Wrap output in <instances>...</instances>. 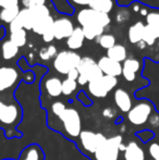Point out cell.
<instances>
[{
  "mask_svg": "<svg viewBox=\"0 0 159 160\" xmlns=\"http://www.w3.org/2000/svg\"><path fill=\"white\" fill-rule=\"evenodd\" d=\"M35 72V71H34ZM37 74L33 84L22 82L14 92V97L23 108V120L17 127L26 144H37L45 155L44 160H91L81 152L77 143L48 125V112L42 107L40 81L47 68Z\"/></svg>",
  "mask_w": 159,
  "mask_h": 160,
  "instance_id": "6da1fadb",
  "label": "cell"
},
{
  "mask_svg": "<svg viewBox=\"0 0 159 160\" xmlns=\"http://www.w3.org/2000/svg\"><path fill=\"white\" fill-rule=\"evenodd\" d=\"M23 120V108L15 99L14 94H2L0 97V128L8 138L22 137L17 127Z\"/></svg>",
  "mask_w": 159,
  "mask_h": 160,
  "instance_id": "7a4b0ae2",
  "label": "cell"
},
{
  "mask_svg": "<svg viewBox=\"0 0 159 160\" xmlns=\"http://www.w3.org/2000/svg\"><path fill=\"white\" fill-rule=\"evenodd\" d=\"M25 72L19 67L1 65L0 67V95L14 94L17 88L24 81Z\"/></svg>",
  "mask_w": 159,
  "mask_h": 160,
  "instance_id": "3957f363",
  "label": "cell"
},
{
  "mask_svg": "<svg viewBox=\"0 0 159 160\" xmlns=\"http://www.w3.org/2000/svg\"><path fill=\"white\" fill-rule=\"evenodd\" d=\"M59 120L63 125L64 136L75 142L82 132V119L80 112L75 108H67L62 116L59 117Z\"/></svg>",
  "mask_w": 159,
  "mask_h": 160,
  "instance_id": "277c9868",
  "label": "cell"
},
{
  "mask_svg": "<svg viewBox=\"0 0 159 160\" xmlns=\"http://www.w3.org/2000/svg\"><path fill=\"white\" fill-rule=\"evenodd\" d=\"M124 148L122 136L115 135L106 138V141L94 154V157L95 160H118L120 152H124Z\"/></svg>",
  "mask_w": 159,
  "mask_h": 160,
  "instance_id": "5b68a950",
  "label": "cell"
},
{
  "mask_svg": "<svg viewBox=\"0 0 159 160\" xmlns=\"http://www.w3.org/2000/svg\"><path fill=\"white\" fill-rule=\"evenodd\" d=\"M27 146L23 137L8 138L4 132L0 128V160L14 159L17 160L22 149Z\"/></svg>",
  "mask_w": 159,
  "mask_h": 160,
  "instance_id": "8992f818",
  "label": "cell"
},
{
  "mask_svg": "<svg viewBox=\"0 0 159 160\" xmlns=\"http://www.w3.org/2000/svg\"><path fill=\"white\" fill-rule=\"evenodd\" d=\"M106 138L107 137L102 133L85 130L81 132L77 142L75 143L81 149V152L89 157V155H94L97 152V149L106 141Z\"/></svg>",
  "mask_w": 159,
  "mask_h": 160,
  "instance_id": "52a82bcc",
  "label": "cell"
},
{
  "mask_svg": "<svg viewBox=\"0 0 159 160\" xmlns=\"http://www.w3.org/2000/svg\"><path fill=\"white\" fill-rule=\"evenodd\" d=\"M77 69L80 74L77 78V84L81 86L87 85L89 82L97 80L104 75L97 62L91 57H82Z\"/></svg>",
  "mask_w": 159,
  "mask_h": 160,
  "instance_id": "ba28073f",
  "label": "cell"
},
{
  "mask_svg": "<svg viewBox=\"0 0 159 160\" xmlns=\"http://www.w3.org/2000/svg\"><path fill=\"white\" fill-rule=\"evenodd\" d=\"M82 57L72 50H62L58 52L53 59V69L61 75H66L72 70L77 69Z\"/></svg>",
  "mask_w": 159,
  "mask_h": 160,
  "instance_id": "9c48e42d",
  "label": "cell"
},
{
  "mask_svg": "<svg viewBox=\"0 0 159 160\" xmlns=\"http://www.w3.org/2000/svg\"><path fill=\"white\" fill-rule=\"evenodd\" d=\"M77 21L81 28L86 25H100L106 28L110 25L111 18L109 14L97 12L91 8H83L77 13Z\"/></svg>",
  "mask_w": 159,
  "mask_h": 160,
  "instance_id": "30bf717a",
  "label": "cell"
},
{
  "mask_svg": "<svg viewBox=\"0 0 159 160\" xmlns=\"http://www.w3.org/2000/svg\"><path fill=\"white\" fill-rule=\"evenodd\" d=\"M118 85V78L102 75L87 84V91L95 98H105Z\"/></svg>",
  "mask_w": 159,
  "mask_h": 160,
  "instance_id": "8fae6325",
  "label": "cell"
},
{
  "mask_svg": "<svg viewBox=\"0 0 159 160\" xmlns=\"http://www.w3.org/2000/svg\"><path fill=\"white\" fill-rule=\"evenodd\" d=\"M153 112V105L148 100H141L127 112V120L131 124L140 127L149 120Z\"/></svg>",
  "mask_w": 159,
  "mask_h": 160,
  "instance_id": "7c38bea8",
  "label": "cell"
},
{
  "mask_svg": "<svg viewBox=\"0 0 159 160\" xmlns=\"http://www.w3.org/2000/svg\"><path fill=\"white\" fill-rule=\"evenodd\" d=\"M75 26L72 20L69 17L58 18L53 22V33H55V39L62 40L67 39L74 31Z\"/></svg>",
  "mask_w": 159,
  "mask_h": 160,
  "instance_id": "4fadbf2b",
  "label": "cell"
},
{
  "mask_svg": "<svg viewBox=\"0 0 159 160\" xmlns=\"http://www.w3.org/2000/svg\"><path fill=\"white\" fill-rule=\"evenodd\" d=\"M32 28H33L32 14H31V10L27 8L21 9L17 19L11 24H9V31H10V33L17 30H25L27 32V31H32Z\"/></svg>",
  "mask_w": 159,
  "mask_h": 160,
  "instance_id": "5bb4252c",
  "label": "cell"
},
{
  "mask_svg": "<svg viewBox=\"0 0 159 160\" xmlns=\"http://www.w3.org/2000/svg\"><path fill=\"white\" fill-rule=\"evenodd\" d=\"M99 69L102 70L104 75H109V76H118L122 75V64L120 62H117L115 60L110 59L107 56L102 57L97 62Z\"/></svg>",
  "mask_w": 159,
  "mask_h": 160,
  "instance_id": "9a60e30c",
  "label": "cell"
},
{
  "mask_svg": "<svg viewBox=\"0 0 159 160\" xmlns=\"http://www.w3.org/2000/svg\"><path fill=\"white\" fill-rule=\"evenodd\" d=\"M44 87L47 95L51 98H58L62 95V81L57 76H49L40 81V88Z\"/></svg>",
  "mask_w": 159,
  "mask_h": 160,
  "instance_id": "2e32d148",
  "label": "cell"
},
{
  "mask_svg": "<svg viewBox=\"0 0 159 160\" xmlns=\"http://www.w3.org/2000/svg\"><path fill=\"white\" fill-rule=\"evenodd\" d=\"M142 69V63L135 58H127L122 63V76L127 82H134L136 74Z\"/></svg>",
  "mask_w": 159,
  "mask_h": 160,
  "instance_id": "e0dca14e",
  "label": "cell"
},
{
  "mask_svg": "<svg viewBox=\"0 0 159 160\" xmlns=\"http://www.w3.org/2000/svg\"><path fill=\"white\" fill-rule=\"evenodd\" d=\"M113 100L118 109L123 113H127L133 107L130 94L123 88H117L113 93Z\"/></svg>",
  "mask_w": 159,
  "mask_h": 160,
  "instance_id": "ac0fdd59",
  "label": "cell"
},
{
  "mask_svg": "<svg viewBox=\"0 0 159 160\" xmlns=\"http://www.w3.org/2000/svg\"><path fill=\"white\" fill-rule=\"evenodd\" d=\"M123 159L124 160H145V152L136 142L131 141L125 145L123 152Z\"/></svg>",
  "mask_w": 159,
  "mask_h": 160,
  "instance_id": "d6986e66",
  "label": "cell"
},
{
  "mask_svg": "<svg viewBox=\"0 0 159 160\" xmlns=\"http://www.w3.org/2000/svg\"><path fill=\"white\" fill-rule=\"evenodd\" d=\"M20 48L10 39L0 42V61H11L17 57Z\"/></svg>",
  "mask_w": 159,
  "mask_h": 160,
  "instance_id": "ffe728a7",
  "label": "cell"
},
{
  "mask_svg": "<svg viewBox=\"0 0 159 160\" xmlns=\"http://www.w3.org/2000/svg\"><path fill=\"white\" fill-rule=\"evenodd\" d=\"M85 42V35L81 26H77L70 36L66 39V45L69 50H79L83 47Z\"/></svg>",
  "mask_w": 159,
  "mask_h": 160,
  "instance_id": "44dd1931",
  "label": "cell"
},
{
  "mask_svg": "<svg viewBox=\"0 0 159 160\" xmlns=\"http://www.w3.org/2000/svg\"><path fill=\"white\" fill-rule=\"evenodd\" d=\"M45 155L37 144H28L22 149L17 160H44Z\"/></svg>",
  "mask_w": 159,
  "mask_h": 160,
  "instance_id": "7402d4cb",
  "label": "cell"
},
{
  "mask_svg": "<svg viewBox=\"0 0 159 160\" xmlns=\"http://www.w3.org/2000/svg\"><path fill=\"white\" fill-rule=\"evenodd\" d=\"M145 32V24L143 22L138 21L130 26L127 31V38L131 44L138 45L141 42H143V36Z\"/></svg>",
  "mask_w": 159,
  "mask_h": 160,
  "instance_id": "603a6c76",
  "label": "cell"
},
{
  "mask_svg": "<svg viewBox=\"0 0 159 160\" xmlns=\"http://www.w3.org/2000/svg\"><path fill=\"white\" fill-rule=\"evenodd\" d=\"M117 4V0H91L88 8L97 11V12L109 14Z\"/></svg>",
  "mask_w": 159,
  "mask_h": 160,
  "instance_id": "cb8c5ba5",
  "label": "cell"
},
{
  "mask_svg": "<svg viewBox=\"0 0 159 160\" xmlns=\"http://www.w3.org/2000/svg\"><path fill=\"white\" fill-rule=\"evenodd\" d=\"M146 24L145 28L149 31L157 39H159V12L157 11H151L146 15Z\"/></svg>",
  "mask_w": 159,
  "mask_h": 160,
  "instance_id": "d4e9b609",
  "label": "cell"
},
{
  "mask_svg": "<svg viewBox=\"0 0 159 160\" xmlns=\"http://www.w3.org/2000/svg\"><path fill=\"white\" fill-rule=\"evenodd\" d=\"M107 57L110 59L115 60L117 62L123 63L125 60L127 59V51L123 45L116 44L112 48H110L109 50H107Z\"/></svg>",
  "mask_w": 159,
  "mask_h": 160,
  "instance_id": "484cf974",
  "label": "cell"
},
{
  "mask_svg": "<svg viewBox=\"0 0 159 160\" xmlns=\"http://www.w3.org/2000/svg\"><path fill=\"white\" fill-rule=\"evenodd\" d=\"M53 22H55V19L52 18V15H49L47 18H44L42 20H38V21L34 22L33 24L32 31L37 35L42 36L51 26L53 25Z\"/></svg>",
  "mask_w": 159,
  "mask_h": 160,
  "instance_id": "4316f807",
  "label": "cell"
},
{
  "mask_svg": "<svg viewBox=\"0 0 159 160\" xmlns=\"http://www.w3.org/2000/svg\"><path fill=\"white\" fill-rule=\"evenodd\" d=\"M53 8L63 15H73L75 12L74 7L69 0H51Z\"/></svg>",
  "mask_w": 159,
  "mask_h": 160,
  "instance_id": "83f0119b",
  "label": "cell"
},
{
  "mask_svg": "<svg viewBox=\"0 0 159 160\" xmlns=\"http://www.w3.org/2000/svg\"><path fill=\"white\" fill-rule=\"evenodd\" d=\"M82 30L85 35V39L87 40L97 39L100 35L105 33V28L100 25H86L83 26Z\"/></svg>",
  "mask_w": 159,
  "mask_h": 160,
  "instance_id": "f1b7e54d",
  "label": "cell"
},
{
  "mask_svg": "<svg viewBox=\"0 0 159 160\" xmlns=\"http://www.w3.org/2000/svg\"><path fill=\"white\" fill-rule=\"evenodd\" d=\"M20 11H21L20 6L15 7V8H10V9H1V11H0V21H1L2 23L11 24L17 19Z\"/></svg>",
  "mask_w": 159,
  "mask_h": 160,
  "instance_id": "f546056e",
  "label": "cell"
},
{
  "mask_svg": "<svg viewBox=\"0 0 159 160\" xmlns=\"http://www.w3.org/2000/svg\"><path fill=\"white\" fill-rule=\"evenodd\" d=\"M9 39L14 45H17L19 48H22V47L25 46L26 42H27V33H26L25 30L14 31V32L10 33Z\"/></svg>",
  "mask_w": 159,
  "mask_h": 160,
  "instance_id": "4dcf8cb0",
  "label": "cell"
},
{
  "mask_svg": "<svg viewBox=\"0 0 159 160\" xmlns=\"http://www.w3.org/2000/svg\"><path fill=\"white\" fill-rule=\"evenodd\" d=\"M117 40H116L115 35L110 33H104L102 35H100L99 37L96 39V42L102 48L106 49V50H109L110 48H112L116 44H117Z\"/></svg>",
  "mask_w": 159,
  "mask_h": 160,
  "instance_id": "1f68e13d",
  "label": "cell"
},
{
  "mask_svg": "<svg viewBox=\"0 0 159 160\" xmlns=\"http://www.w3.org/2000/svg\"><path fill=\"white\" fill-rule=\"evenodd\" d=\"M31 14H32V19H33V24L34 22L42 20L44 18L49 17L50 14V10H49L48 7L45 4V6H38V7H34V8H31Z\"/></svg>",
  "mask_w": 159,
  "mask_h": 160,
  "instance_id": "d6a6232c",
  "label": "cell"
},
{
  "mask_svg": "<svg viewBox=\"0 0 159 160\" xmlns=\"http://www.w3.org/2000/svg\"><path fill=\"white\" fill-rule=\"evenodd\" d=\"M58 55V50L56 46L53 45H48L46 47H42L38 52V56L44 61H49L50 59H55L56 56Z\"/></svg>",
  "mask_w": 159,
  "mask_h": 160,
  "instance_id": "836d02e7",
  "label": "cell"
},
{
  "mask_svg": "<svg viewBox=\"0 0 159 160\" xmlns=\"http://www.w3.org/2000/svg\"><path fill=\"white\" fill-rule=\"evenodd\" d=\"M77 81L70 80V78H66L62 81V95L69 97L71 96L77 88Z\"/></svg>",
  "mask_w": 159,
  "mask_h": 160,
  "instance_id": "e575fe53",
  "label": "cell"
},
{
  "mask_svg": "<svg viewBox=\"0 0 159 160\" xmlns=\"http://www.w3.org/2000/svg\"><path fill=\"white\" fill-rule=\"evenodd\" d=\"M50 107H51V112H52V114L56 117H58V118H59L60 116H62V113H63L67 109L66 103L61 100L53 101V102L50 105Z\"/></svg>",
  "mask_w": 159,
  "mask_h": 160,
  "instance_id": "d590c367",
  "label": "cell"
},
{
  "mask_svg": "<svg viewBox=\"0 0 159 160\" xmlns=\"http://www.w3.org/2000/svg\"><path fill=\"white\" fill-rule=\"evenodd\" d=\"M77 99L84 106V107H91V106L93 105V100L89 98V96L87 95L86 92H84V91H81L77 93Z\"/></svg>",
  "mask_w": 159,
  "mask_h": 160,
  "instance_id": "8d00e7d4",
  "label": "cell"
},
{
  "mask_svg": "<svg viewBox=\"0 0 159 160\" xmlns=\"http://www.w3.org/2000/svg\"><path fill=\"white\" fill-rule=\"evenodd\" d=\"M47 2V0H22V4L24 8H34V7L38 6H45Z\"/></svg>",
  "mask_w": 159,
  "mask_h": 160,
  "instance_id": "74e56055",
  "label": "cell"
},
{
  "mask_svg": "<svg viewBox=\"0 0 159 160\" xmlns=\"http://www.w3.org/2000/svg\"><path fill=\"white\" fill-rule=\"evenodd\" d=\"M136 136H137L138 138L143 142V143H147V142H149L154 137V133L152 132V131H148V130L141 131V132L136 133Z\"/></svg>",
  "mask_w": 159,
  "mask_h": 160,
  "instance_id": "f35d334b",
  "label": "cell"
},
{
  "mask_svg": "<svg viewBox=\"0 0 159 160\" xmlns=\"http://www.w3.org/2000/svg\"><path fill=\"white\" fill-rule=\"evenodd\" d=\"M148 152L153 160H159V143H152L148 146Z\"/></svg>",
  "mask_w": 159,
  "mask_h": 160,
  "instance_id": "ab89813d",
  "label": "cell"
},
{
  "mask_svg": "<svg viewBox=\"0 0 159 160\" xmlns=\"http://www.w3.org/2000/svg\"><path fill=\"white\" fill-rule=\"evenodd\" d=\"M20 6L19 0H0V8L1 9H10Z\"/></svg>",
  "mask_w": 159,
  "mask_h": 160,
  "instance_id": "60d3db41",
  "label": "cell"
},
{
  "mask_svg": "<svg viewBox=\"0 0 159 160\" xmlns=\"http://www.w3.org/2000/svg\"><path fill=\"white\" fill-rule=\"evenodd\" d=\"M42 40H44L45 42H47V44H49V42H51L53 39H55V33H53V25L51 26L50 28H49L48 31H47L46 33L44 34V35L42 36Z\"/></svg>",
  "mask_w": 159,
  "mask_h": 160,
  "instance_id": "b9f144b4",
  "label": "cell"
},
{
  "mask_svg": "<svg viewBox=\"0 0 159 160\" xmlns=\"http://www.w3.org/2000/svg\"><path fill=\"white\" fill-rule=\"evenodd\" d=\"M102 116H104L105 118H107V119H112V118H115V117L117 116V113H116V110L113 109V108L107 107V108H105V109L102 110Z\"/></svg>",
  "mask_w": 159,
  "mask_h": 160,
  "instance_id": "7bdbcfd3",
  "label": "cell"
},
{
  "mask_svg": "<svg viewBox=\"0 0 159 160\" xmlns=\"http://www.w3.org/2000/svg\"><path fill=\"white\" fill-rule=\"evenodd\" d=\"M72 3V6H79V7H88L91 3V0H69Z\"/></svg>",
  "mask_w": 159,
  "mask_h": 160,
  "instance_id": "ee69618b",
  "label": "cell"
},
{
  "mask_svg": "<svg viewBox=\"0 0 159 160\" xmlns=\"http://www.w3.org/2000/svg\"><path fill=\"white\" fill-rule=\"evenodd\" d=\"M79 71L77 69H74L72 71H70L68 74H67V78H70V80H73V81H77V78H79Z\"/></svg>",
  "mask_w": 159,
  "mask_h": 160,
  "instance_id": "f6af8a7d",
  "label": "cell"
},
{
  "mask_svg": "<svg viewBox=\"0 0 159 160\" xmlns=\"http://www.w3.org/2000/svg\"><path fill=\"white\" fill-rule=\"evenodd\" d=\"M149 122H151V124L153 125V127H155V128L159 127V116L158 114L151 116V118H149Z\"/></svg>",
  "mask_w": 159,
  "mask_h": 160,
  "instance_id": "bcb514c9",
  "label": "cell"
},
{
  "mask_svg": "<svg viewBox=\"0 0 159 160\" xmlns=\"http://www.w3.org/2000/svg\"><path fill=\"white\" fill-rule=\"evenodd\" d=\"M4 160H14V159H4Z\"/></svg>",
  "mask_w": 159,
  "mask_h": 160,
  "instance_id": "7dc6e473",
  "label": "cell"
},
{
  "mask_svg": "<svg viewBox=\"0 0 159 160\" xmlns=\"http://www.w3.org/2000/svg\"><path fill=\"white\" fill-rule=\"evenodd\" d=\"M158 46H159V42H158Z\"/></svg>",
  "mask_w": 159,
  "mask_h": 160,
  "instance_id": "c3c4849f",
  "label": "cell"
},
{
  "mask_svg": "<svg viewBox=\"0 0 159 160\" xmlns=\"http://www.w3.org/2000/svg\"><path fill=\"white\" fill-rule=\"evenodd\" d=\"M137 1H138V0H137Z\"/></svg>",
  "mask_w": 159,
  "mask_h": 160,
  "instance_id": "681fc988",
  "label": "cell"
}]
</instances>
